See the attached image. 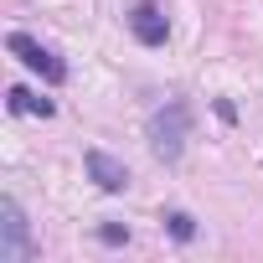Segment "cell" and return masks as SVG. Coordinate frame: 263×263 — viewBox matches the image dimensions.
Listing matches in <instances>:
<instances>
[{
	"label": "cell",
	"instance_id": "6da1fadb",
	"mask_svg": "<svg viewBox=\"0 0 263 263\" xmlns=\"http://www.w3.org/2000/svg\"><path fill=\"white\" fill-rule=\"evenodd\" d=\"M186 129H191V108L186 103H165L155 119H150V150L160 160H176L181 145H186Z\"/></svg>",
	"mask_w": 263,
	"mask_h": 263
},
{
	"label": "cell",
	"instance_id": "7a4b0ae2",
	"mask_svg": "<svg viewBox=\"0 0 263 263\" xmlns=\"http://www.w3.org/2000/svg\"><path fill=\"white\" fill-rule=\"evenodd\" d=\"M6 47H11V57H21L31 72H42L47 83H67V62H62L52 47H42L36 36H26V31H11V36H6Z\"/></svg>",
	"mask_w": 263,
	"mask_h": 263
},
{
	"label": "cell",
	"instance_id": "3957f363",
	"mask_svg": "<svg viewBox=\"0 0 263 263\" xmlns=\"http://www.w3.org/2000/svg\"><path fill=\"white\" fill-rule=\"evenodd\" d=\"M26 253H31L26 217H21V206L6 196V201H0V263H26Z\"/></svg>",
	"mask_w": 263,
	"mask_h": 263
},
{
	"label": "cell",
	"instance_id": "277c9868",
	"mask_svg": "<svg viewBox=\"0 0 263 263\" xmlns=\"http://www.w3.org/2000/svg\"><path fill=\"white\" fill-rule=\"evenodd\" d=\"M129 31H135V42H145V47H160L171 36V21H165V11L155 0H140V6L129 11Z\"/></svg>",
	"mask_w": 263,
	"mask_h": 263
},
{
	"label": "cell",
	"instance_id": "5b68a950",
	"mask_svg": "<svg viewBox=\"0 0 263 263\" xmlns=\"http://www.w3.org/2000/svg\"><path fill=\"white\" fill-rule=\"evenodd\" d=\"M88 176L98 181V191H124L129 186V171L114 155H103V150H88Z\"/></svg>",
	"mask_w": 263,
	"mask_h": 263
},
{
	"label": "cell",
	"instance_id": "8992f818",
	"mask_svg": "<svg viewBox=\"0 0 263 263\" xmlns=\"http://www.w3.org/2000/svg\"><path fill=\"white\" fill-rule=\"evenodd\" d=\"M6 108L11 114H31V119H52V98H36L31 88H11L6 93Z\"/></svg>",
	"mask_w": 263,
	"mask_h": 263
},
{
	"label": "cell",
	"instance_id": "52a82bcc",
	"mask_svg": "<svg viewBox=\"0 0 263 263\" xmlns=\"http://www.w3.org/2000/svg\"><path fill=\"white\" fill-rule=\"evenodd\" d=\"M165 227H171V237H176V242H191V237H196V222H191L186 212H171V217H165Z\"/></svg>",
	"mask_w": 263,
	"mask_h": 263
}]
</instances>
